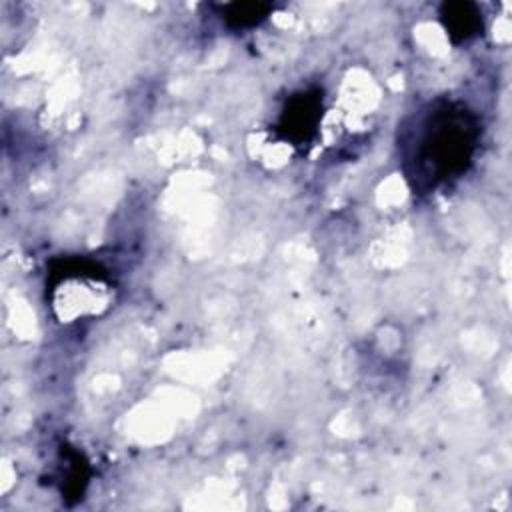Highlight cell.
<instances>
[{
	"label": "cell",
	"instance_id": "1",
	"mask_svg": "<svg viewBox=\"0 0 512 512\" xmlns=\"http://www.w3.org/2000/svg\"><path fill=\"white\" fill-rule=\"evenodd\" d=\"M440 128L436 130L434 122L428 126L420 154L424 162L432 164V170L442 178L448 176L452 170L462 168V162L468 160L472 146L466 138V128L458 118L440 116Z\"/></svg>",
	"mask_w": 512,
	"mask_h": 512
}]
</instances>
